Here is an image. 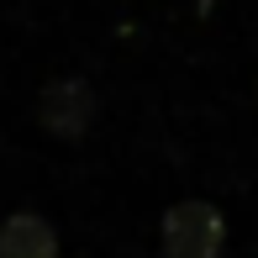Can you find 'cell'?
<instances>
[{"instance_id":"6da1fadb","label":"cell","mask_w":258,"mask_h":258,"mask_svg":"<svg viewBox=\"0 0 258 258\" xmlns=\"http://www.w3.org/2000/svg\"><path fill=\"white\" fill-rule=\"evenodd\" d=\"M227 221L206 201H179L158 221V258H221Z\"/></svg>"},{"instance_id":"7a4b0ae2","label":"cell","mask_w":258,"mask_h":258,"mask_svg":"<svg viewBox=\"0 0 258 258\" xmlns=\"http://www.w3.org/2000/svg\"><path fill=\"white\" fill-rule=\"evenodd\" d=\"M37 121L48 126L53 137H63V143L85 137L90 126H95V90H90L85 79H53V85L42 90V100H37Z\"/></svg>"},{"instance_id":"3957f363","label":"cell","mask_w":258,"mask_h":258,"mask_svg":"<svg viewBox=\"0 0 258 258\" xmlns=\"http://www.w3.org/2000/svg\"><path fill=\"white\" fill-rule=\"evenodd\" d=\"M0 258H58V232L37 211H16L0 221Z\"/></svg>"}]
</instances>
